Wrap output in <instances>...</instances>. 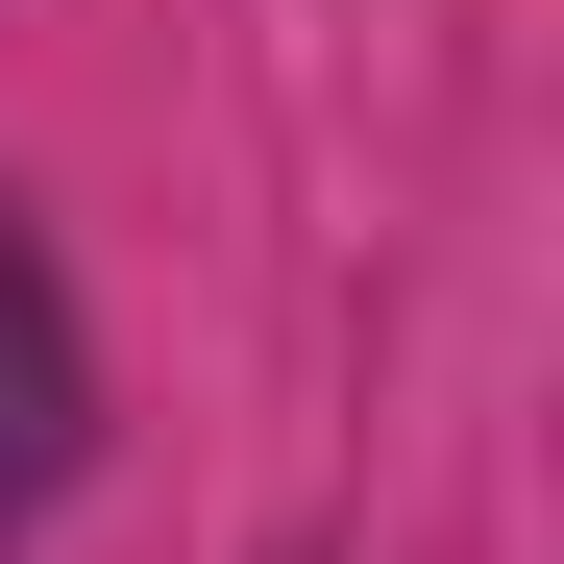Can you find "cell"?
I'll return each instance as SVG.
<instances>
[{"mask_svg":"<svg viewBox=\"0 0 564 564\" xmlns=\"http://www.w3.org/2000/svg\"><path fill=\"white\" fill-rule=\"evenodd\" d=\"M74 442H99V368H74V270H50V221H25V197H0V540L74 491Z\"/></svg>","mask_w":564,"mask_h":564,"instance_id":"1","label":"cell"}]
</instances>
